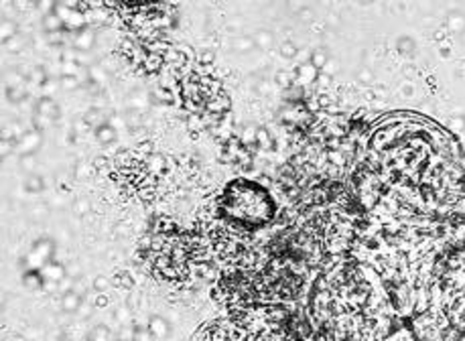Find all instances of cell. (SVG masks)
Wrapping results in <instances>:
<instances>
[{"mask_svg": "<svg viewBox=\"0 0 465 341\" xmlns=\"http://www.w3.org/2000/svg\"><path fill=\"white\" fill-rule=\"evenodd\" d=\"M77 303H80V297H77L75 293H69V295L65 297V303H63V307H65L67 311H71V309H75V307H77Z\"/></svg>", "mask_w": 465, "mask_h": 341, "instance_id": "cell-1", "label": "cell"}]
</instances>
